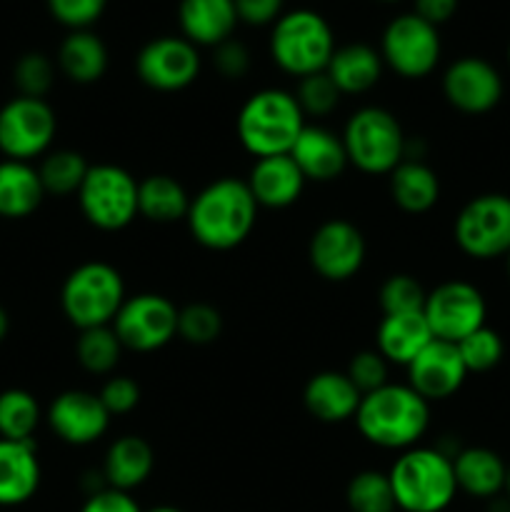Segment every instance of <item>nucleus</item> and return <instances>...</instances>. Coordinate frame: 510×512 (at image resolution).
Returning a JSON list of instances; mask_svg holds the SVG:
<instances>
[{
	"label": "nucleus",
	"instance_id": "f257e3e1",
	"mask_svg": "<svg viewBox=\"0 0 510 512\" xmlns=\"http://www.w3.org/2000/svg\"><path fill=\"white\" fill-rule=\"evenodd\" d=\"M258 203L248 183L238 178H220L205 185L188 210L190 235L208 250H233L245 243L255 228Z\"/></svg>",
	"mask_w": 510,
	"mask_h": 512
},
{
	"label": "nucleus",
	"instance_id": "f03ea898",
	"mask_svg": "<svg viewBox=\"0 0 510 512\" xmlns=\"http://www.w3.org/2000/svg\"><path fill=\"white\" fill-rule=\"evenodd\" d=\"M355 425L375 448L410 450L428 433L430 403L410 385L388 383L360 398Z\"/></svg>",
	"mask_w": 510,
	"mask_h": 512
},
{
	"label": "nucleus",
	"instance_id": "7ed1b4c3",
	"mask_svg": "<svg viewBox=\"0 0 510 512\" xmlns=\"http://www.w3.org/2000/svg\"><path fill=\"white\" fill-rule=\"evenodd\" d=\"M388 478L398 512H443L458 493L453 458L438 448L403 450Z\"/></svg>",
	"mask_w": 510,
	"mask_h": 512
},
{
	"label": "nucleus",
	"instance_id": "20e7f679",
	"mask_svg": "<svg viewBox=\"0 0 510 512\" xmlns=\"http://www.w3.org/2000/svg\"><path fill=\"white\" fill-rule=\"evenodd\" d=\"M305 128V115L293 93L280 88H265L250 95L240 108L235 130L255 158L285 155Z\"/></svg>",
	"mask_w": 510,
	"mask_h": 512
},
{
	"label": "nucleus",
	"instance_id": "39448f33",
	"mask_svg": "<svg viewBox=\"0 0 510 512\" xmlns=\"http://www.w3.org/2000/svg\"><path fill=\"white\" fill-rule=\"evenodd\" d=\"M335 53L328 20L313 10H290L280 15L270 33V55L280 70L295 78L323 73Z\"/></svg>",
	"mask_w": 510,
	"mask_h": 512
},
{
	"label": "nucleus",
	"instance_id": "423d86ee",
	"mask_svg": "<svg viewBox=\"0 0 510 512\" xmlns=\"http://www.w3.org/2000/svg\"><path fill=\"white\" fill-rule=\"evenodd\" d=\"M123 275L103 260L78 265L65 278L60 290V305L70 323L78 330L113 325L115 315L125 303Z\"/></svg>",
	"mask_w": 510,
	"mask_h": 512
},
{
	"label": "nucleus",
	"instance_id": "0eeeda50",
	"mask_svg": "<svg viewBox=\"0 0 510 512\" xmlns=\"http://www.w3.org/2000/svg\"><path fill=\"white\" fill-rule=\"evenodd\" d=\"M348 163L360 173L390 175L405 160V135L390 110L368 105L355 110L343 130Z\"/></svg>",
	"mask_w": 510,
	"mask_h": 512
},
{
	"label": "nucleus",
	"instance_id": "6e6552de",
	"mask_svg": "<svg viewBox=\"0 0 510 512\" xmlns=\"http://www.w3.org/2000/svg\"><path fill=\"white\" fill-rule=\"evenodd\" d=\"M78 203L85 220L98 230H123L138 218V180L120 165H90L78 190Z\"/></svg>",
	"mask_w": 510,
	"mask_h": 512
},
{
	"label": "nucleus",
	"instance_id": "1a4fd4ad",
	"mask_svg": "<svg viewBox=\"0 0 510 512\" xmlns=\"http://www.w3.org/2000/svg\"><path fill=\"white\" fill-rule=\"evenodd\" d=\"M453 238L465 255L475 260L505 258L510 253V198L485 193L460 208Z\"/></svg>",
	"mask_w": 510,
	"mask_h": 512
},
{
	"label": "nucleus",
	"instance_id": "9d476101",
	"mask_svg": "<svg viewBox=\"0 0 510 512\" xmlns=\"http://www.w3.org/2000/svg\"><path fill=\"white\" fill-rule=\"evenodd\" d=\"M380 58L390 70L408 80H420L440 63V33L415 13L393 18L380 40Z\"/></svg>",
	"mask_w": 510,
	"mask_h": 512
},
{
	"label": "nucleus",
	"instance_id": "9b49d317",
	"mask_svg": "<svg viewBox=\"0 0 510 512\" xmlns=\"http://www.w3.org/2000/svg\"><path fill=\"white\" fill-rule=\"evenodd\" d=\"M178 310L165 295L138 293L125 298L113 320V330L125 350L155 353L178 335Z\"/></svg>",
	"mask_w": 510,
	"mask_h": 512
},
{
	"label": "nucleus",
	"instance_id": "f8f14e48",
	"mask_svg": "<svg viewBox=\"0 0 510 512\" xmlns=\"http://www.w3.org/2000/svg\"><path fill=\"white\" fill-rule=\"evenodd\" d=\"M423 315L433 338L458 345L470 333L483 328L488 305L475 285L465 280H448L425 295Z\"/></svg>",
	"mask_w": 510,
	"mask_h": 512
},
{
	"label": "nucleus",
	"instance_id": "ddd939ff",
	"mask_svg": "<svg viewBox=\"0 0 510 512\" xmlns=\"http://www.w3.org/2000/svg\"><path fill=\"white\" fill-rule=\"evenodd\" d=\"M55 130L58 120L43 98L18 95L0 108V153L28 163L50 148Z\"/></svg>",
	"mask_w": 510,
	"mask_h": 512
},
{
	"label": "nucleus",
	"instance_id": "4468645a",
	"mask_svg": "<svg viewBox=\"0 0 510 512\" xmlns=\"http://www.w3.org/2000/svg\"><path fill=\"white\" fill-rule=\"evenodd\" d=\"M135 70L148 88L160 93H178L198 78L200 53L190 40L163 35L140 48Z\"/></svg>",
	"mask_w": 510,
	"mask_h": 512
},
{
	"label": "nucleus",
	"instance_id": "2eb2a0df",
	"mask_svg": "<svg viewBox=\"0 0 510 512\" xmlns=\"http://www.w3.org/2000/svg\"><path fill=\"white\" fill-rule=\"evenodd\" d=\"M365 238L348 220H325L308 243V260L315 273L330 283L355 278L365 263Z\"/></svg>",
	"mask_w": 510,
	"mask_h": 512
},
{
	"label": "nucleus",
	"instance_id": "dca6fc26",
	"mask_svg": "<svg viewBox=\"0 0 510 512\" xmlns=\"http://www.w3.org/2000/svg\"><path fill=\"white\" fill-rule=\"evenodd\" d=\"M443 95L455 110L465 115L490 113L503 98V78L483 58H460L443 75Z\"/></svg>",
	"mask_w": 510,
	"mask_h": 512
},
{
	"label": "nucleus",
	"instance_id": "f3484780",
	"mask_svg": "<svg viewBox=\"0 0 510 512\" xmlns=\"http://www.w3.org/2000/svg\"><path fill=\"white\" fill-rule=\"evenodd\" d=\"M465 378H468V368L460 358L458 345L438 338L430 340L408 365V385L428 403L458 393Z\"/></svg>",
	"mask_w": 510,
	"mask_h": 512
},
{
	"label": "nucleus",
	"instance_id": "a211bd4d",
	"mask_svg": "<svg viewBox=\"0 0 510 512\" xmlns=\"http://www.w3.org/2000/svg\"><path fill=\"white\" fill-rule=\"evenodd\" d=\"M48 425L63 443L83 448L108 433L110 413L88 390H65L50 403Z\"/></svg>",
	"mask_w": 510,
	"mask_h": 512
},
{
	"label": "nucleus",
	"instance_id": "6ab92c4d",
	"mask_svg": "<svg viewBox=\"0 0 510 512\" xmlns=\"http://www.w3.org/2000/svg\"><path fill=\"white\" fill-rule=\"evenodd\" d=\"M288 155L295 160L303 178L315 183H330L348 168L343 138L323 125H305Z\"/></svg>",
	"mask_w": 510,
	"mask_h": 512
},
{
	"label": "nucleus",
	"instance_id": "aec40b11",
	"mask_svg": "<svg viewBox=\"0 0 510 512\" xmlns=\"http://www.w3.org/2000/svg\"><path fill=\"white\" fill-rule=\"evenodd\" d=\"M245 183H248L258 208L263 205V208L280 210L298 203L300 193H303L308 180L303 178L295 160L285 153L255 160Z\"/></svg>",
	"mask_w": 510,
	"mask_h": 512
},
{
	"label": "nucleus",
	"instance_id": "412c9836",
	"mask_svg": "<svg viewBox=\"0 0 510 512\" xmlns=\"http://www.w3.org/2000/svg\"><path fill=\"white\" fill-rule=\"evenodd\" d=\"M40 463L33 440L0 438V505H23L38 493Z\"/></svg>",
	"mask_w": 510,
	"mask_h": 512
},
{
	"label": "nucleus",
	"instance_id": "4be33fe9",
	"mask_svg": "<svg viewBox=\"0 0 510 512\" xmlns=\"http://www.w3.org/2000/svg\"><path fill=\"white\" fill-rule=\"evenodd\" d=\"M360 398L363 395L350 383L348 375L335 373V370L315 373L303 390L305 410L320 423H343V420L355 418Z\"/></svg>",
	"mask_w": 510,
	"mask_h": 512
},
{
	"label": "nucleus",
	"instance_id": "5701e85b",
	"mask_svg": "<svg viewBox=\"0 0 510 512\" xmlns=\"http://www.w3.org/2000/svg\"><path fill=\"white\" fill-rule=\"evenodd\" d=\"M178 20L183 38L190 40L195 48L198 45L215 48L233 38L238 10L235 0H180Z\"/></svg>",
	"mask_w": 510,
	"mask_h": 512
},
{
	"label": "nucleus",
	"instance_id": "b1692460",
	"mask_svg": "<svg viewBox=\"0 0 510 512\" xmlns=\"http://www.w3.org/2000/svg\"><path fill=\"white\" fill-rule=\"evenodd\" d=\"M155 465V453L150 443L140 435H123L105 453L103 478L108 488L130 493L150 478Z\"/></svg>",
	"mask_w": 510,
	"mask_h": 512
},
{
	"label": "nucleus",
	"instance_id": "393cba45",
	"mask_svg": "<svg viewBox=\"0 0 510 512\" xmlns=\"http://www.w3.org/2000/svg\"><path fill=\"white\" fill-rule=\"evenodd\" d=\"M383 65L380 50L370 48L368 43H348L335 48L325 73L330 75L340 95H360L378 83Z\"/></svg>",
	"mask_w": 510,
	"mask_h": 512
},
{
	"label": "nucleus",
	"instance_id": "a878e982",
	"mask_svg": "<svg viewBox=\"0 0 510 512\" xmlns=\"http://www.w3.org/2000/svg\"><path fill=\"white\" fill-rule=\"evenodd\" d=\"M453 470L458 490L470 498L490 500L503 493L508 465L490 448H463L453 455Z\"/></svg>",
	"mask_w": 510,
	"mask_h": 512
},
{
	"label": "nucleus",
	"instance_id": "bb28decb",
	"mask_svg": "<svg viewBox=\"0 0 510 512\" xmlns=\"http://www.w3.org/2000/svg\"><path fill=\"white\" fill-rule=\"evenodd\" d=\"M378 353L388 363L405 365L425 348L433 338L430 325L425 320L423 310L420 313H400V315H383L378 325Z\"/></svg>",
	"mask_w": 510,
	"mask_h": 512
},
{
	"label": "nucleus",
	"instance_id": "cd10ccee",
	"mask_svg": "<svg viewBox=\"0 0 510 512\" xmlns=\"http://www.w3.org/2000/svg\"><path fill=\"white\" fill-rule=\"evenodd\" d=\"M45 188L40 183L38 168L23 160L0 163V218H28L40 208Z\"/></svg>",
	"mask_w": 510,
	"mask_h": 512
},
{
	"label": "nucleus",
	"instance_id": "c85d7f7f",
	"mask_svg": "<svg viewBox=\"0 0 510 512\" xmlns=\"http://www.w3.org/2000/svg\"><path fill=\"white\" fill-rule=\"evenodd\" d=\"M390 195L395 205L410 215L428 213L440 198V180L430 165L418 158H405L390 173Z\"/></svg>",
	"mask_w": 510,
	"mask_h": 512
},
{
	"label": "nucleus",
	"instance_id": "c756f323",
	"mask_svg": "<svg viewBox=\"0 0 510 512\" xmlns=\"http://www.w3.org/2000/svg\"><path fill=\"white\" fill-rule=\"evenodd\" d=\"M58 68L78 85L98 83L108 70V48L90 30H70L68 38L60 43Z\"/></svg>",
	"mask_w": 510,
	"mask_h": 512
},
{
	"label": "nucleus",
	"instance_id": "7c9ffc66",
	"mask_svg": "<svg viewBox=\"0 0 510 512\" xmlns=\"http://www.w3.org/2000/svg\"><path fill=\"white\" fill-rule=\"evenodd\" d=\"M190 195L173 175L155 173L138 183V215L150 223H178L188 218Z\"/></svg>",
	"mask_w": 510,
	"mask_h": 512
},
{
	"label": "nucleus",
	"instance_id": "2f4dec72",
	"mask_svg": "<svg viewBox=\"0 0 510 512\" xmlns=\"http://www.w3.org/2000/svg\"><path fill=\"white\" fill-rule=\"evenodd\" d=\"M123 343L115 335L113 325H100V328L80 330V338L75 343V355L78 363L93 375L113 373L115 365L120 363Z\"/></svg>",
	"mask_w": 510,
	"mask_h": 512
},
{
	"label": "nucleus",
	"instance_id": "473e14b6",
	"mask_svg": "<svg viewBox=\"0 0 510 512\" xmlns=\"http://www.w3.org/2000/svg\"><path fill=\"white\" fill-rule=\"evenodd\" d=\"M40 425V405L28 390L10 388L0 393V438L33 440Z\"/></svg>",
	"mask_w": 510,
	"mask_h": 512
},
{
	"label": "nucleus",
	"instance_id": "72a5a7b5",
	"mask_svg": "<svg viewBox=\"0 0 510 512\" xmlns=\"http://www.w3.org/2000/svg\"><path fill=\"white\" fill-rule=\"evenodd\" d=\"M88 170L90 165L85 163V158L80 153H75V150H55V153L45 155V160L38 168V175L45 193L78 195Z\"/></svg>",
	"mask_w": 510,
	"mask_h": 512
},
{
	"label": "nucleus",
	"instance_id": "f704fd0d",
	"mask_svg": "<svg viewBox=\"0 0 510 512\" xmlns=\"http://www.w3.org/2000/svg\"><path fill=\"white\" fill-rule=\"evenodd\" d=\"M345 503L350 512H398L388 473L380 470H360L353 475L345 490Z\"/></svg>",
	"mask_w": 510,
	"mask_h": 512
},
{
	"label": "nucleus",
	"instance_id": "c9c22d12",
	"mask_svg": "<svg viewBox=\"0 0 510 512\" xmlns=\"http://www.w3.org/2000/svg\"><path fill=\"white\" fill-rule=\"evenodd\" d=\"M223 333V315L208 303H190L178 310V335L190 345H210Z\"/></svg>",
	"mask_w": 510,
	"mask_h": 512
},
{
	"label": "nucleus",
	"instance_id": "e433bc0d",
	"mask_svg": "<svg viewBox=\"0 0 510 512\" xmlns=\"http://www.w3.org/2000/svg\"><path fill=\"white\" fill-rule=\"evenodd\" d=\"M458 350L468 373H488V370H493L503 360L505 343L493 328L483 325L475 333H470L468 338L460 340Z\"/></svg>",
	"mask_w": 510,
	"mask_h": 512
},
{
	"label": "nucleus",
	"instance_id": "4c0bfd02",
	"mask_svg": "<svg viewBox=\"0 0 510 512\" xmlns=\"http://www.w3.org/2000/svg\"><path fill=\"white\" fill-rule=\"evenodd\" d=\"M295 100H298L303 115H313V118H325V115L333 113L338 108L340 90L335 88V83L330 80V75L325 73H313L300 78L298 90H295Z\"/></svg>",
	"mask_w": 510,
	"mask_h": 512
},
{
	"label": "nucleus",
	"instance_id": "58836bf2",
	"mask_svg": "<svg viewBox=\"0 0 510 512\" xmlns=\"http://www.w3.org/2000/svg\"><path fill=\"white\" fill-rule=\"evenodd\" d=\"M425 290L413 275H390L380 288V308L383 315H400V313H420L425 305Z\"/></svg>",
	"mask_w": 510,
	"mask_h": 512
},
{
	"label": "nucleus",
	"instance_id": "ea45409f",
	"mask_svg": "<svg viewBox=\"0 0 510 512\" xmlns=\"http://www.w3.org/2000/svg\"><path fill=\"white\" fill-rule=\"evenodd\" d=\"M13 80L18 85L20 95L25 98H43L55 80V68L43 53H25L23 58L15 63Z\"/></svg>",
	"mask_w": 510,
	"mask_h": 512
},
{
	"label": "nucleus",
	"instance_id": "a19ab883",
	"mask_svg": "<svg viewBox=\"0 0 510 512\" xmlns=\"http://www.w3.org/2000/svg\"><path fill=\"white\" fill-rule=\"evenodd\" d=\"M345 375L360 390V395H368L388 385V360L378 350H360L348 363Z\"/></svg>",
	"mask_w": 510,
	"mask_h": 512
},
{
	"label": "nucleus",
	"instance_id": "79ce46f5",
	"mask_svg": "<svg viewBox=\"0 0 510 512\" xmlns=\"http://www.w3.org/2000/svg\"><path fill=\"white\" fill-rule=\"evenodd\" d=\"M108 0H48V10L70 30H88L103 15Z\"/></svg>",
	"mask_w": 510,
	"mask_h": 512
},
{
	"label": "nucleus",
	"instance_id": "37998d69",
	"mask_svg": "<svg viewBox=\"0 0 510 512\" xmlns=\"http://www.w3.org/2000/svg\"><path fill=\"white\" fill-rule=\"evenodd\" d=\"M98 398L103 400L105 410L113 415H128L130 410L138 408L140 403V385L135 383L128 375H115V378L105 380V385L100 388Z\"/></svg>",
	"mask_w": 510,
	"mask_h": 512
},
{
	"label": "nucleus",
	"instance_id": "c03bdc74",
	"mask_svg": "<svg viewBox=\"0 0 510 512\" xmlns=\"http://www.w3.org/2000/svg\"><path fill=\"white\" fill-rule=\"evenodd\" d=\"M213 63L218 68V73L228 80H238L248 73L250 68V53L240 40L228 38L225 43L215 45Z\"/></svg>",
	"mask_w": 510,
	"mask_h": 512
},
{
	"label": "nucleus",
	"instance_id": "a18cd8bd",
	"mask_svg": "<svg viewBox=\"0 0 510 512\" xmlns=\"http://www.w3.org/2000/svg\"><path fill=\"white\" fill-rule=\"evenodd\" d=\"M80 512H143L130 493L115 488H100L88 495Z\"/></svg>",
	"mask_w": 510,
	"mask_h": 512
},
{
	"label": "nucleus",
	"instance_id": "49530a36",
	"mask_svg": "<svg viewBox=\"0 0 510 512\" xmlns=\"http://www.w3.org/2000/svg\"><path fill=\"white\" fill-rule=\"evenodd\" d=\"M238 20L248 25L275 23L283 13V0H235Z\"/></svg>",
	"mask_w": 510,
	"mask_h": 512
},
{
	"label": "nucleus",
	"instance_id": "de8ad7c7",
	"mask_svg": "<svg viewBox=\"0 0 510 512\" xmlns=\"http://www.w3.org/2000/svg\"><path fill=\"white\" fill-rule=\"evenodd\" d=\"M455 10H458V0H415L413 13L438 28L453 18Z\"/></svg>",
	"mask_w": 510,
	"mask_h": 512
},
{
	"label": "nucleus",
	"instance_id": "09e8293b",
	"mask_svg": "<svg viewBox=\"0 0 510 512\" xmlns=\"http://www.w3.org/2000/svg\"><path fill=\"white\" fill-rule=\"evenodd\" d=\"M8 330H10V318H8V313H5V310L0 308V343H3V340H5Z\"/></svg>",
	"mask_w": 510,
	"mask_h": 512
},
{
	"label": "nucleus",
	"instance_id": "8fccbe9b",
	"mask_svg": "<svg viewBox=\"0 0 510 512\" xmlns=\"http://www.w3.org/2000/svg\"><path fill=\"white\" fill-rule=\"evenodd\" d=\"M145 512H183L180 508H173V505H158L153 510H145Z\"/></svg>",
	"mask_w": 510,
	"mask_h": 512
},
{
	"label": "nucleus",
	"instance_id": "3c124183",
	"mask_svg": "<svg viewBox=\"0 0 510 512\" xmlns=\"http://www.w3.org/2000/svg\"><path fill=\"white\" fill-rule=\"evenodd\" d=\"M503 495H505V498L510 500V465H508V470H505V485H503Z\"/></svg>",
	"mask_w": 510,
	"mask_h": 512
},
{
	"label": "nucleus",
	"instance_id": "603ef678",
	"mask_svg": "<svg viewBox=\"0 0 510 512\" xmlns=\"http://www.w3.org/2000/svg\"><path fill=\"white\" fill-rule=\"evenodd\" d=\"M505 265H508V275H510V253L505 255Z\"/></svg>",
	"mask_w": 510,
	"mask_h": 512
},
{
	"label": "nucleus",
	"instance_id": "864d4df0",
	"mask_svg": "<svg viewBox=\"0 0 510 512\" xmlns=\"http://www.w3.org/2000/svg\"><path fill=\"white\" fill-rule=\"evenodd\" d=\"M380 3H398V0H380Z\"/></svg>",
	"mask_w": 510,
	"mask_h": 512
},
{
	"label": "nucleus",
	"instance_id": "5fc2aeb1",
	"mask_svg": "<svg viewBox=\"0 0 510 512\" xmlns=\"http://www.w3.org/2000/svg\"><path fill=\"white\" fill-rule=\"evenodd\" d=\"M508 60H510V48H508Z\"/></svg>",
	"mask_w": 510,
	"mask_h": 512
}]
</instances>
